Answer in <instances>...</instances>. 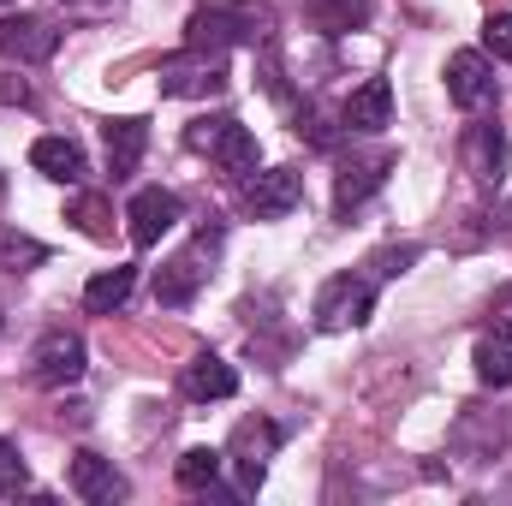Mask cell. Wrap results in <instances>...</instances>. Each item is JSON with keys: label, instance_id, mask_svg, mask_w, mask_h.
<instances>
[{"label": "cell", "instance_id": "28", "mask_svg": "<svg viewBox=\"0 0 512 506\" xmlns=\"http://www.w3.org/2000/svg\"><path fill=\"white\" fill-rule=\"evenodd\" d=\"M0 197H6V173H0Z\"/></svg>", "mask_w": 512, "mask_h": 506}, {"label": "cell", "instance_id": "20", "mask_svg": "<svg viewBox=\"0 0 512 506\" xmlns=\"http://www.w3.org/2000/svg\"><path fill=\"white\" fill-rule=\"evenodd\" d=\"M131 292H137V268H131V262H120V268H102V274L84 286V310H96V316H114Z\"/></svg>", "mask_w": 512, "mask_h": 506}, {"label": "cell", "instance_id": "26", "mask_svg": "<svg viewBox=\"0 0 512 506\" xmlns=\"http://www.w3.org/2000/svg\"><path fill=\"white\" fill-rule=\"evenodd\" d=\"M316 18H322V24H352L358 6H346V0H340V6H316Z\"/></svg>", "mask_w": 512, "mask_h": 506}, {"label": "cell", "instance_id": "13", "mask_svg": "<svg viewBox=\"0 0 512 506\" xmlns=\"http://www.w3.org/2000/svg\"><path fill=\"white\" fill-rule=\"evenodd\" d=\"M340 120H346V131H364V137L387 131V126H393V84H387V78H370V84H358V90L346 96Z\"/></svg>", "mask_w": 512, "mask_h": 506}, {"label": "cell", "instance_id": "6", "mask_svg": "<svg viewBox=\"0 0 512 506\" xmlns=\"http://www.w3.org/2000/svg\"><path fill=\"white\" fill-rule=\"evenodd\" d=\"M227 90V54L185 48L161 66V96H221Z\"/></svg>", "mask_w": 512, "mask_h": 506}, {"label": "cell", "instance_id": "2", "mask_svg": "<svg viewBox=\"0 0 512 506\" xmlns=\"http://www.w3.org/2000/svg\"><path fill=\"white\" fill-rule=\"evenodd\" d=\"M370 310H376V280H364V274H334V280L316 292V328H322V334L364 328Z\"/></svg>", "mask_w": 512, "mask_h": 506}, {"label": "cell", "instance_id": "24", "mask_svg": "<svg viewBox=\"0 0 512 506\" xmlns=\"http://www.w3.org/2000/svg\"><path fill=\"white\" fill-rule=\"evenodd\" d=\"M24 489V459L12 441H0V495H18Z\"/></svg>", "mask_w": 512, "mask_h": 506}, {"label": "cell", "instance_id": "4", "mask_svg": "<svg viewBox=\"0 0 512 506\" xmlns=\"http://www.w3.org/2000/svg\"><path fill=\"white\" fill-rule=\"evenodd\" d=\"M233 42H262V18L239 12V6H203V12H191V24H185V48L227 54Z\"/></svg>", "mask_w": 512, "mask_h": 506}, {"label": "cell", "instance_id": "7", "mask_svg": "<svg viewBox=\"0 0 512 506\" xmlns=\"http://www.w3.org/2000/svg\"><path fill=\"white\" fill-rule=\"evenodd\" d=\"M215 239H221V227H203L191 251H179L173 262H167V268H161V274H155V304L179 310V304H191V298H197V286L209 280V268H203V251H209Z\"/></svg>", "mask_w": 512, "mask_h": 506}, {"label": "cell", "instance_id": "15", "mask_svg": "<svg viewBox=\"0 0 512 506\" xmlns=\"http://www.w3.org/2000/svg\"><path fill=\"white\" fill-rule=\"evenodd\" d=\"M185 393L191 399H233L239 393V370L227 364V358H215V352H197L191 364H185Z\"/></svg>", "mask_w": 512, "mask_h": 506}, {"label": "cell", "instance_id": "17", "mask_svg": "<svg viewBox=\"0 0 512 506\" xmlns=\"http://www.w3.org/2000/svg\"><path fill=\"white\" fill-rule=\"evenodd\" d=\"M102 149H108L114 179L131 173V167L143 161V149H149V120H108V126H102Z\"/></svg>", "mask_w": 512, "mask_h": 506}, {"label": "cell", "instance_id": "22", "mask_svg": "<svg viewBox=\"0 0 512 506\" xmlns=\"http://www.w3.org/2000/svg\"><path fill=\"white\" fill-rule=\"evenodd\" d=\"M48 262V245L42 239H30V233H0V268H12V274H24V268H42Z\"/></svg>", "mask_w": 512, "mask_h": 506}, {"label": "cell", "instance_id": "19", "mask_svg": "<svg viewBox=\"0 0 512 506\" xmlns=\"http://www.w3.org/2000/svg\"><path fill=\"white\" fill-rule=\"evenodd\" d=\"M387 167H393V155H370V161H352V167L340 173L334 209H340V215H352V209H358V203H364V197H370V191H376V185L387 179Z\"/></svg>", "mask_w": 512, "mask_h": 506}, {"label": "cell", "instance_id": "31", "mask_svg": "<svg viewBox=\"0 0 512 506\" xmlns=\"http://www.w3.org/2000/svg\"><path fill=\"white\" fill-rule=\"evenodd\" d=\"M507 221H512V215H507Z\"/></svg>", "mask_w": 512, "mask_h": 506}, {"label": "cell", "instance_id": "18", "mask_svg": "<svg viewBox=\"0 0 512 506\" xmlns=\"http://www.w3.org/2000/svg\"><path fill=\"white\" fill-rule=\"evenodd\" d=\"M471 364H477V381H483V387H512V328L495 322V328L477 340Z\"/></svg>", "mask_w": 512, "mask_h": 506}, {"label": "cell", "instance_id": "10", "mask_svg": "<svg viewBox=\"0 0 512 506\" xmlns=\"http://www.w3.org/2000/svg\"><path fill=\"white\" fill-rule=\"evenodd\" d=\"M54 48H60V30H54L48 18H36V12H12V18H0V54H6V60H18V66H42Z\"/></svg>", "mask_w": 512, "mask_h": 506}, {"label": "cell", "instance_id": "9", "mask_svg": "<svg viewBox=\"0 0 512 506\" xmlns=\"http://www.w3.org/2000/svg\"><path fill=\"white\" fill-rule=\"evenodd\" d=\"M447 96H453V108H465V114H477V108L495 102V66H489L483 48H459V54L447 60Z\"/></svg>", "mask_w": 512, "mask_h": 506}, {"label": "cell", "instance_id": "23", "mask_svg": "<svg viewBox=\"0 0 512 506\" xmlns=\"http://www.w3.org/2000/svg\"><path fill=\"white\" fill-rule=\"evenodd\" d=\"M483 48H489L495 60H512V12H495V18L483 24Z\"/></svg>", "mask_w": 512, "mask_h": 506}, {"label": "cell", "instance_id": "30", "mask_svg": "<svg viewBox=\"0 0 512 506\" xmlns=\"http://www.w3.org/2000/svg\"><path fill=\"white\" fill-rule=\"evenodd\" d=\"M0 6H6V0H0Z\"/></svg>", "mask_w": 512, "mask_h": 506}, {"label": "cell", "instance_id": "1", "mask_svg": "<svg viewBox=\"0 0 512 506\" xmlns=\"http://www.w3.org/2000/svg\"><path fill=\"white\" fill-rule=\"evenodd\" d=\"M185 143L209 161H221L227 173H256V131L239 126L233 114H209V120H191Z\"/></svg>", "mask_w": 512, "mask_h": 506}, {"label": "cell", "instance_id": "27", "mask_svg": "<svg viewBox=\"0 0 512 506\" xmlns=\"http://www.w3.org/2000/svg\"><path fill=\"white\" fill-rule=\"evenodd\" d=\"M495 316H501V328H512V286L495 292Z\"/></svg>", "mask_w": 512, "mask_h": 506}, {"label": "cell", "instance_id": "3", "mask_svg": "<svg viewBox=\"0 0 512 506\" xmlns=\"http://www.w3.org/2000/svg\"><path fill=\"white\" fill-rule=\"evenodd\" d=\"M274 453H280V423H268V417H245V423L233 429V441H227V465L239 471V489H245V495L262 489Z\"/></svg>", "mask_w": 512, "mask_h": 506}, {"label": "cell", "instance_id": "11", "mask_svg": "<svg viewBox=\"0 0 512 506\" xmlns=\"http://www.w3.org/2000/svg\"><path fill=\"white\" fill-rule=\"evenodd\" d=\"M30 376L42 381V387H72V381L84 376V340H78V334H66V328L42 334L36 358H30Z\"/></svg>", "mask_w": 512, "mask_h": 506}, {"label": "cell", "instance_id": "16", "mask_svg": "<svg viewBox=\"0 0 512 506\" xmlns=\"http://www.w3.org/2000/svg\"><path fill=\"white\" fill-rule=\"evenodd\" d=\"M465 161H471V173H477L483 185H501V179H507V131L501 126H471Z\"/></svg>", "mask_w": 512, "mask_h": 506}, {"label": "cell", "instance_id": "14", "mask_svg": "<svg viewBox=\"0 0 512 506\" xmlns=\"http://www.w3.org/2000/svg\"><path fill=\"white\" fill-rule=\"evenodd\" d=\"M30 167L42 179H54V185H84V173H90L84 143H72V137H36L30 143Z\"/></svg>", "mask_w": 512, "mask_h": 506}, {"label": "cell", "instance_id": "21", "mask_svg": "<svg viewBox=\"0 0 512 506\" xmlns=\"http://www.w3.org/2000/svg\"><path fill=\"white\" fill-rule=\"evenodd\" d=\"M221 465H227V453H221V447H185V453H179V465H173V477H179V489L203 495V489H215Z\"/></svg>", "mask_w": 512, "mask_h": 506}, {"label": "cell", "instance_id": "8", "mask_svg": "<svg viewBox=\"0 0 512 506\" xmlns=\"http://www.w3.org/2000/svg\"><path fill=\"white\" fill-rule=\"evenodd\" d=\"M304 203V179L292 167H262V173H245V209L256 221H280Z\"/></svg>", "mask_w": 512, "mask_h": 506}, {"label": "cell", "instance_id": "5", "mask_svg": "<svg viewBox=\"0 0 512 506\" xmlns=\"http://www.w3.org/2000/svg\"><path fill=\"white\" fill-rule=\"evenodd\" d=\"M179 215H185V203H179L167 185H143V191L126 203V233H131V245H137V251L161 245V239L179 227Z\"/></svg>", "mask_w": 512, "mask_h": 506}, {"label": "cell", "instance_id": "25", "mask_svg": "<svg viewBox=\"0 0 512 506\" xmlns=\"http://www.w3.org/2000/svg\"><path fill=\"white\" fill-rule=\"evenodd\" d=\"M411 262H417V245H399V251H382V256H376V274H382V280H393V274H405Z\"/></svg>", "mask_w": 512, "mask_h": 506}, {"label": "cell", "instance_id": "12", "mask_svg": "<svg viewBox=\"0 0 512 506\" xmlns=\"http://www.w3.org/2000/svg\"><path fill=\"white\" fill-rule=\"evenodd\" d=\"M66 483H72V495H78V501H90V506L126 501V477H120V471H114V459H102V453H72Z\"/></svg>", "mask_w": 512, "mask_h": 506}, {"label": "cell", "instance_id": "29", "mask_svg": "<svg viewBox=\"0 0 512 506\" xmlns=\"http://www.w3.org/2000/svg\"><path fill=\"white\" fill-rule=\"evenodd\" d=\"M0 328H6V316H0Z\"/></svg>", "mask_w": 512, "mask_h": 506}]
</instances>
